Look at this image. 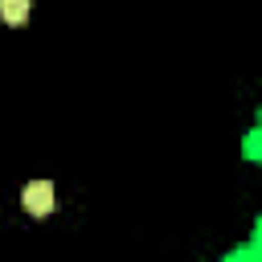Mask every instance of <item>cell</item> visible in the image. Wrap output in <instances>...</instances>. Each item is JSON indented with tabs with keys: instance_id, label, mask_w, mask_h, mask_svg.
Here are the masks:
<instances>
[{
	"instance_id": "2",
	"label": "cell",
	"mask_w": 262,
	"mask_h": 262,
	"mask_svg": "<svg viewBox=\"0 0 262 262\" xmlns=\"http://www.w3.org/2000/svg\"><path fill=\"white\" fill-rule=\"evenodd\" d=\"M29 8H33V0H0V20L4 25H25Z\"/></svg>"
},
{
	"instance_id": "1",
	"label": "cell",
	"mask_w": 262,
	"mask_h": 262,
	"mask_svg": "<svg viewBox=\"0 0 262 262\" xmlns=\"http://www.w3.org/2000/svg\"><path fill=\"white\" fill-rule=\"evenodd\" d=\"M20 205H25L33 217H45V213L53 209V184H49V180H33V184H25Z\"/></svg>"
}]
</instances>
